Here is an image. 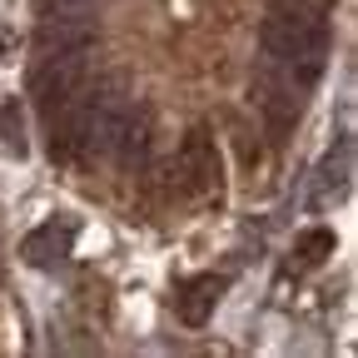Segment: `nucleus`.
Instances as JSON below:
<instances>
[{
	"mask_svg": "<svg viewBox=\"0 0 358 358\" xmlns=\"http://www.w3.org/2000/svg\"><path fill=\"white\" fill-rule=\"evenodd\" d=\"M185 174H189V185H209V179L219 174V155H214L204 129H194L185 140Z\"/></svg>",
	"mask_w": 358,
	"mask_h": 358,
	"instance_id": "5",
	"label": "nucleus"
},
{
	"mask_svg": "<svg viewBox=\"0 0 358 358\" xmlns=\"http://www.w3.org/2000/svg\"><path fill=\"white\" fill-rule=\"evenodd\" d=\"M224 299V279L219 274H194L185 289H179L174 308H179V324H189V329H204L214 319V308Z\"/></svg>",
	"mask_w": 358,
	"mask_h": 358,
	"instance_id": "4",
	"label": "nucleus"
},
{
	"mask_svg": "<svg viewBox=\"0 0 358 358\" xmlns=\"http://www.w3.org/2000/svg\"><path fill=\"white\" fill-rule=\"evenodd\" d=\"M70 249H75V224L70 219H45V224H35V229L25 234L20 259L35 264V268H55V264L70 259Z\"/></svg>",
	"mask_w": 358,
	"mask_h": 358,
	"instance_id": "3",
	"label": "nucleus"
},
{
	"mask_svg": "<svg viewBox=\"0 0 358 358\" xmlns=\"http://www.w3.org/2000/svg\"><path fill=\"white\" fill-rule=\"evenodd\" d=\"M334 229H303L299 239H294V254H299V264H324L329 254H334Z\"/></svg>",
	"mask_w": 358,
	"mask_h": 358,
	"instance_id": "6",
	"label": "nucleus"
},
{
	"mask_svg": "<svg viewBox=\"0 0 358 358\" xmlns=\"http://www.w3.org/2000/svg\"><path fill=\"white\" fill-rule=\"evenodd\" d=\"M85 50L90 45H75V50H40V60L30 70V100H35L45 124L85 90Z\"/></svg>",
	"mask_w": 358,
	"mask_h": 358,
	"instance_id": "2",
	"label": "nucleus"
},
{
	"mask_svg": "<svg viewBox=\"0 0 358 358\" xmlns=\"http://www.w3.org/2000/svg\"><path fill=\"white\" fill-rule=\"evenodd\" d=\"M259 45H264V70H279V75L299 80L303 90H313V80L324 75V60H329L324 6H313V0H279L264 15Z\"/></svg>",
	"mask_w": 358,
	"mask_h": 358,
	"instance_id": "1",
	"label": "nucleus"
},
{
	"mask_svg": "<svg viewBox=\"0 0 358 358\" xmlns=\"http://www.w3.org/2000/svg\"><path fill=\"white\" fill-rule=\"evenodd\" d=\"M0 145L15 150V155H25V120H20V105L15 100L0 105Z\"/></svg>",
	"mask_w": 358,
	"mask_h": 358,
	"instance_id": "7",
	"label": "nucleus"
}]
</instances>
